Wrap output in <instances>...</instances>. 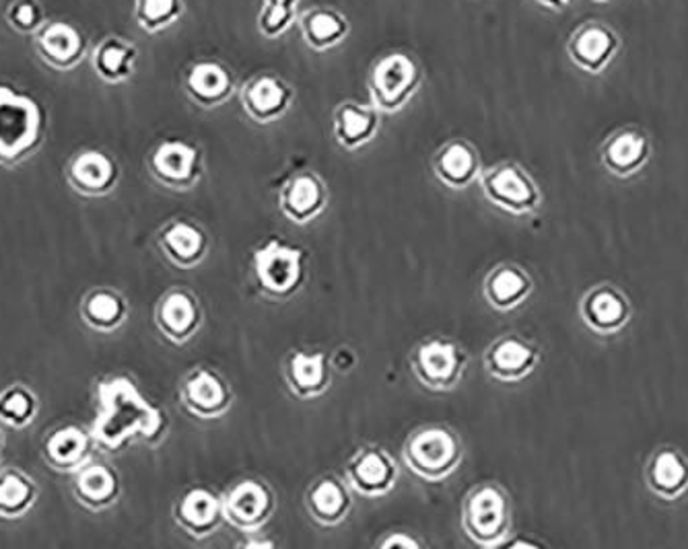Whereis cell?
<instances>
[{"instance_id":"cell-36","label":"cell","mask_w":688,"mask_h":549,"mask_svg":"<svg viewBox=\"0 0 688 549\" xmlns=\"http://www.w3.org/2000/svg\"><path fill=\"white\" fill-rule=\"evenodd\" d=\"M528 292V280L519 274L514 268H501L486 282V294L489 301L495 307H512L517 305V301Z\"/></svg>"},{"instance_id":"cell-7","label":"cell","mask_w":688,"mask_h":549,"mask_svg":"<svg viewBox=\"0 0 688 549\" xmlns=\"http://www.w3.org/2000/svg\"><path fill=\"white\" fill-rule=\"evenodd\" d=\"M256 276L264 291L289 294L301 278V252L283 243H268L256 252Z\"/></svg>"},{"instance_id":"cell-34","label":"cell","mask_w":688,"mask_h":549,"mask_svg":"<svg viewBox=\"0 0 688 549\" xmlns=\"http://www.w3.org/2000/svg\"><path fill=\"white\" fill-rule=\"evenodd\" d=\"M37 397L25 385H11L0 394V422L13 429H25L34 422Z\"/></svg>"},{"instance_id":"cell-39","label":"cell","mask_w":688,"mask_h":549,"mask_svg":"<svg viewBox=\"0 0 688 549\" xmlns=\"http://www.w3.org/2000/svg\"><path fill=\"white\" fill-rule=\"evenodd\" d=\"M655 483L666 490V492H676L678 488H683V483L687 480V469L680 464V459L672 453H662L657 457L654 467Z\"/></svg>"},{"instance_id":"cell-8","label":"cell","mask_w":688,"mask_h":549,"mask_svg":"<svg viewBox=\"0 0 688 549\" xmlns=\"http://www.w3.org/2000/svg\"><path fill=\"white\" fill-rule=\"evenodd\" d=\"M241 104L254 121L268 124L278 120L291 107V86L275 74H259L243 86Z\"/></svg>"},{"instance_id":"cell-14","label":"cell","mask_w":688,"mask_h":549,"mask_svg":"<svg viewBox=\"0 0 688 549\" xmlns=\"http://www.w3.org/2000/svg\"><path fill=\"white\" fill-rule=\"evenodd\" d=\"M271 494L259 481L238 483L223 500V513L240 529H256L271 513Z\"/></svg>"},{"instance_id":"cell-11","label":"cell","mask_w":688,"mask_h":549,"mask_svg":"<svg viewBox=\"0 0 688 549\" xmlns=\"http://www.w3.org/2000/svg\"><path fill=\"white\" fill-rule=\"evenodd\" d=\"M236 89L231 70L215 60H200L192 65L186 74V91L192 102L203 107L225 104Z\"/></svg>"},{"instance_id":"cell-31","label":"cell","mask_w":688,"mask_h":549,"mask_svg":"<svg viewBox=\"0 0 688 549\" xmlns=\"http://www.w3.org/2000/svg\"><path fill=\"white\" fill-rule=\"evenodd\" d=\"M534 362L532 348L519 340H503L489 352V369L501 378L521 377Z\"/></svg>"},{"instance_id":"cell-3","label":"cell","mask_w":688,"mask_h":549,"mask_svg":"<svg viewBox=\"0 0 688 549\" xmlns=\"http://www.w3.org/2000/svg\"><path fill=\"white\" fill-rule=\"evenodd\" d=\"M421 67L402 50L383 54L369 74L371 105L379 114H394L413 100L421 85Z\"/></svg>"},{"instance_id":"cell-27","label":"cell","mask_w":688,"mask_h":549,"mask_svg":"<svg viewBox=\"0 0 688 549\" xmlns=\"http://www.w3.org/2000/svg\"><path fill=\"white\" fill-rule=\"evenodd\" d=\"M161 249L175 264L192 266L205 256V235L196 226L177 221L161 233Z\"/></svg>"},{"instance_id":"cell-30","label":"cell","mask_w":688,"mask_h":549,"mask_svg":"<svg viewBox=\"0 0 688 549\" xmlns=\"http://www.w3.org/2000/svg\"><path fill=\"white\" fill-rule=\"evenodd\" d=\"M289 378L293 389L299 395L322 394L328 385L326 357L297 352L289 362Z\"/></svg>"},{"instance_id":"cell-42","label":"cell","mask_w":688,"mask_h":549,"mask_svg":"<svg viewBox=\"0 0 688 549\" xmlns=\"http://www.w3.org/2000/svg\"><path fill=\"white\" fill-rule=\"evenodd\" d=\"M536 2L540 7H544V9H551V11H563V9H567L573 0H536Z\"/></svg>"},{"instance_id":"cell-23","label":"cell","mask_w":688,"mask_h":549,"mask_svg":"<svg viewBox=\"0 0 688 549\" xmlns=\"http://www.w3.org/2000/svg\"><path fill=\"white\" fill-rule=\"evenodd\" d=\"M138 50L135 44L122 37H107L93 50V69L105 83H124L137 67Z\"/></svg>"},{"instance_id":"cell-12","label":"cell","mask_w":688,"mask_h":549,"mask_svg":"<svg viewBox=\"0 0 688 549\" xmlns=\"http://www.w3.org/2000/svg\"><path fill=\"white\" fill-rule=\"evenodd\" d=\"M460 352L454 343L433 342L423 343L414 359V371L418 378L433 389L451 387L460 377Z\"/></svg>"},{"instance_id":"cell-38","label":"cell","mask_w":688,"mask_h":549,"mask_svg":"<svg viewBox=\"0 0 688 549\" xmlns=\"http://www.w3.org/2000/svg\"><path fill=\"white\" fill-rule=\"evenodd\" d=\"M589 317L596 326H619L622 317H624V307H622L619 296H615L612 292H598L589 301Z\"/></svg>"},{"instance_id":"cell-29","label":"cell","mask_w":688,"mask_h":549,"mask_svg":"<svg viewBox=\"0 0 688 549\" xmlns=\"http://www.w3.org/2000/svg\"><path fill=\"white\" fill-rule=\"evenodd\" d=\"M81 315L93 329L112 331L124 322L126 305H124L121 294L102 289V291L91 292L87 296Z\"/></svg>"},{"instance_id":"cell-16","label":"cell","mask_w":688,"mask_h":549,"mask_svg":"<svg viewBox=\"0 0 688 549\" xmlns=\"http://www.w3.org/2000/svg\"><path fill=\"white\" fill-rule=\"evenodd\" d=\"M93 436L79 427H62L54 430L44 443L46 462L58 471H77L89 462Z\"/></svg>"},{"instance_id":"cell-35","label":"cell","mask_w":688,"mask_h":549,"mask_svg":"<svg viewBox=\"0 0 688 549\" xmlns=\"http://www.w3.org/2000/svg\"><path fill=\"white\" fill-rule=\"evenodd\" d=\"M647 155V140L639 132L624 130L606 144V163L617 172H631Z\"/></svg>"},{"instance_id":"cell-19","label":"cell","mask_w":688,"mask_h":549,"mask_svg":"<svg viewBox=\"0 0 688 549\" xmlns=\"http://www.w3.org/2000/svg\"><path fill=\"white\" fill-rule=\"evenodd\" d=\"M182 397L190 412L198 418H217L229 408V392L223 381L208 373L207 369L190 375L184 383Z\"/></svg>"},{"instance_id":"cell-15","label":"cell","mask_w":688,"mask_h":549,"mask_svg":"<svg viewBox=\"0 0 688 549\" xmlns=\"http://www.w3.org/2000/svg\"><path fill=\"white\" fill-rule=\"evenodd\" d=\"M70 184L87 196H102L116 186L118 167L102 151H83L69 167Z\"/></svg>"},{"instance_id":"cell-26","label":"cell","mask_w":688,"mask_h":549,"mask_svg":"<svg viewBox=\"0 0 688 549\" xmlns=\"http://www.w3.org/2000/svg\"><path fill=\"white\" fill-rule=\"evenodd\" d=\"M37 488L18 469L0 471V518H21L32 511Z\"/></svg>"},{"instance_id":"cell-41","label":"cell","mask_w":688,"mask_h":549,"mask_svg":"<svg viewBox=\"0 0 688 549\" xmlns=\"http://www.w3.org/2000/svg\"><path fill=\"white\" fill-rule=\"evenodd\" d=\"M381 546H383V548H418V544H416V541H413V539H411V537H406V535H402V533H398L394 537H390V539H388V541H383Z\"/></svg>"},{"instance_id":"cell-6","label":"cell","mask_w":688,"mask_h":549,"mask_svg":"<svg viewBox=\"0 0 688 549\" xmlns=\"http://www.w3.org/2000/svg\"><path fill=\"white\" fill-rule=\"evenodd\" d=\"M35 48L42 60L53 69L70 70L85 58L87 42L74 25L50 21L35 34Z\"/></svg>"},{"instance_id":"cell-9","label":"cell","mask_w":688,"mask_h":549,"mask_svg":"<svg viewBox=\"0 0 688 549\" xmlns=\"http://www.w3.org/2000/svg\"><path fill=\"white\" fill-rule=\"evenodd\" d=\"M198 149L184 140H165L151 155V172L163 186L188 188L198 175Z\"/></svg>"},{"instance_id":"cell-32","label":"cell","mask_w":688,"mask_h":549,"mask_svg":"<svg viewBox=\"0 0 688 549\" xmlns=\"http://www.w3.org/2000/svg\"><path fill=\"white\" fill-rule=\"evenodd\" d=\"M310 511L320 523L334 525L348 511V494L336 480H322L310 492Z\"/></svg>"},{"instance_id":"cell-44","label":"cell","mask_w":688,"mask_h":549,"mask_svg":"<svg viewBox=\"0 0 688 549\" xmlns=\"http://www.w3.org/2000/svg\"><path fill=\"white\" fill-rule=\"evenodd\" d=\"M0 457H2V439H0Z\"/></svg>"},{"instance_id":"cell-21","label":"cell","mask_w":688,"mask_h":549,"mask_svg":"<svg viewBox=\"0 0 688 549\" xmlns=\"http://www.w3.org/2000/svg\"><path fill=\"white\" fill-rule=\"evenodd\" d=\"M177 523L192 535H208L219 527L223 518V500L210 494L208 490H190L177 504Z\"/></svg>"},{"instance_id":"cell-2","label":"cell","mask_w":688,"mask_h":549,"mask_svg":"<svg viewBox=\"0 0 688 549\" xmlns=\"http://www.w3.org/2000/svg\"><path fill=\"white\" fill-rule=\"evenodd\" d=\"M44 112L34 97L0 85V161L18 163L32 155L44 137Z\"/></svg>"},{"instance_id":"cell-33","label":"cell","mask_w":688,"mask_h":549,"mask_svg":"<svg viewBox=\"0 0 688 549\" xmlns=\"http://www.w3.org/2000/svg\"><path fill=\"white\" fill-rule=\"evenodd\" d=\"M184 15V0H137L135 19L147 34H161Z\"/></svg>"},{"instance_id":"cell-10","label":"cell","mask_w":688,"mask_h":549,"mask_svg":"<svg viewBox=\"0 0 688 549\" xmlns=\"http://www.w3.org/2000/svg\"><path fill=\"white\" fill-rule=\"evenodd\" d=\"M505 498L495 486H482L466 504V529L481 544H495L505 529Z\"/></svg>"},{"instance_id":"cell-4","label":"cell","mask_w":688,"mask_h":549,"mask_svg":"<svg viewBox=\"0 0 688 549\" xmlns=\"http://www.w3.org/2000/svg\"><path fill=\"white\" fill-rule=\"evenodd\" d=\"M406 464L427 480L448 476L460 459L456 436L446 429H425L416 432L404 451Z\"/></svg>"},{"instance_id":"cell-20","label":"cell","mask_w":688,"mask_h":549,"mask_svg":"<svg viewBox=\"0 0 688 549\" xmlns=\"http://www.w3.org/2000/svg\"><path fill=\"white\" fill-rule=\"evenodd\" d=\"M379 112L374 105L348 102L336 109L334 135L344 149L353 151L367 144L378 135Z\"/></svg>"},{"instance_id":"cell-45","label":"cell","mask_w":688,"mask_h":549,"mask_svg":"<svg viewBox=\"0 0 688 549\" xmlns=\"http://www.w3.org/2000/svg\"><path fill=\"white\" fill-rule=\"evenodd\" d=\"M594 2H610V0H594Z\"/></svg>"},{"instance_id":"cell-28","label":"cell","mask_w":688,"mask_h":549,"mask_svg":"<svg viewBox=\"0 0 688 549\" xmlns=\"http://www.w3.org/2000/svg\"><path fill=\"white\" fill-rule=\"evenodd\" d=\"M477 153L470 144L462 140H454L439 153L435 161V170L442 182H446L451 188H462L474 175H477Z\"/></svg>"},{"instance_id":"cell-43","label":"cell","mask_w":688,"mask_h":549,"mask_svg":"<svg viewBox=\"0 0 688 549\" xmlns=\"http://www.w3.org/2000/svg\"><path fill=\"white\" fill-rule=\"evenodd\" d=\"M262 2H273V4H285V7H297L299 0H262Z\"/></svg>"},{"instance_id":"cell-24","label":"cell","mask_w":688,"mask_h":549,"mask_svg":"<svg viewBox=\"0 0 688 549\" xmlns=\"http://www.w3.org/2000/svg\"><path fill=\"white\" fill-rule=\"evenodd\" d=\"M326 202V194L322 184L313 175H299L287 184L280 198L283 212L297 221V223H308L313 217H318Z\"/></svg>"},{"instance_id":"cell-40","label":"cell","mask_w":688,"mask_h":549,"mask_svg":"<svg viewBox=\"0 0 688 549\" xmlns=\"http://www.w3.org/2000/svg\"><path fill=\"white\" fill-rule=\"evenodd\" d=\"M9 23L19 34H37L44 25V13L35 0H18L9 9Z\"/></svg>"},{"instance_id":"cell-5","label":"cell","mask_w":688,"mask_h":549,"mask_svg":"<svg viewBox=\"0 0 688 549\" xmlns=\"http://www.w3.org/2000/svg\"><path fill=\"white\" fill-rule=\"evenodd\" d=\"M620 46V35L610 25L603 21H585L569 35V60L584 72L598 74L617 58Z\"/></svg>"},{"instance_id":"cell-17","label":"cell","mask_w":688,"mask_h":549,"mask_svg":"<svg viewBox=\"0 0 688 549\" xmlns=\"http://www.w3.org/2000/svg\"><path fill=\"white\" fill-rule=\"evenodd\" d=\"M484 191L500 207L509 208L516 212L528 210L536 202V191L530 179L514 165H503L486 173Z\"/></svg>"},{"instance_id":"cell-25","label":"cell","mask_w":688,"mask_h":549,"mask_svg":"<svg viewBox=\"0 0 688 549\" xmlns=\"http://www.w3.org/2000/svg\"><path fill=\"white\" fill-rule=\"evenodd\" d=\"M159 329L173 340L184 342L198 327V307L186 292L168 294L157 309Z\"/></svg>"},{"instance_id":"cell-22","label":"cell","mask_w":688,"mask_h":549,"mask_svg":"<svg viewBox=\"0 0 688 549\" xmlns=\"http://www.w3.org/2000/svg\"><path fill=\"white\" fill-rule=\"evenodd\" d=\"M348 478L363 494L378 497L386 494L394 486L397 469L381 451L369 448L359 453L357 459L351 464Z\"/></svg>"},{"instance_id":"cell-13","label":"cell","mask_w":688,"mask_h":549,"mask_svg":"<svg viewBox=\"0 0 688 549\" xmlns=\"http://www.w3.org/2000/svg\"><path fill=\"white\" fill-rule=\"evenodd\" d=\"M299 30L306 39V44L316 52H328L341 46L351 34V23L341 11L330 7H313L310 11L301 13Z\"/></svg>"},{"instance_id":"cell-1","label":"cell","mask_w":688,"mask_h":549,"mask_svg":"<svg viewBox=\"0 0 688 549\" xmlns=\"http://www.w3.org/2000/svg\"><path fill=\"white\" fill-rule=\"evenodd\" d=\"M163 416L138 394L128 378H110L98 387V418L91 430L95 445L118 451L135 439L157 436Z\"/></svg>"},{"instance_id":"cell-18","label":"cell","mask_w":688,"mask_h":549,"mask_svg":"<svg viewBox=\"0 0 688 549\" xmlns=\"http://www.w3.org/2000/svg\"><path fill=\"white\" fill-rule=\"evenodd\" d=\"M121 483L116 474L104 464L87 462L74 471V497L93 511H102L114 504Z\"/></svg>"},{"instance_id":"cell-37","label":"cell","mask_w":688,"mask_h":549,"mask_svg":"<svg viewBox=\"0 0 688 549\" xmlns=\"http://www.w3.org/2000/svg\"><path fill=\"white\" fill-rule=\"evenodd\" d=\"M299 19L297 15V7H285V4H273V2H262V11L259 15V32L268 37L276 39L283 37L295 25V21Z\"/></svg>"}]
</instances>
